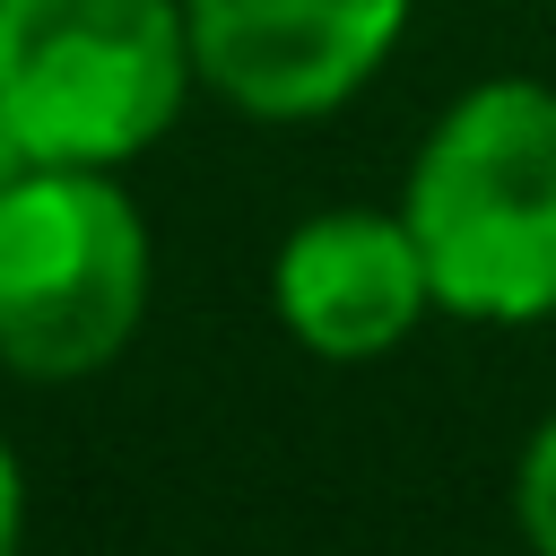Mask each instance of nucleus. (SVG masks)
<instances>
[{
    "label": "nucleus",
    "instance_id": "0eeeda50",
    "mask_svg": "<svg viewBox=\"0 0 556 556\" xmlns=\"http://www.w3.org/2000/svg\"><path fill=\"white\" fill-rule=\"evenodd\" d=\"M0 556H26V460L0 434Z\"/></svg>",
    "mask_w": 556,
    "mask_h": 556
},
{
    "label": "nucleus",
    "instance_id": "f257e3e1",
    "mask_svg": "<svg viewBox=\"0 0 556 556\" xmlns=\"http://www.w3.org/2000/svg\"><path fill=\"white\" fill-rule=\"evenodd\" d=\"M400 217L434 313L478 330L556 321V78L495 70L460 87L400 174Z\"/></svg>",
    "mask_w": 556,
    "mask_h": 556
},
{
    "label": "nucleus",
    "instance_id": "6e6552de",
    "mask_svg": "<svg viewBox=\"0 0 556 556\" xmlns=\"http://www.w3.org/2000/svg\"><path fill=\"white\" fill-rule=\"evenodd\" d=\"M26 165H35V156H26V139H17V130H9V113H0V191H9Z\"/></svg>",
    "mask_w": 556,
    "mask_h": 556
},
{
    "label": "nucleus",
    "instance_id": "423d86ee",
    "mask_svg": "<svg viewBox=\"0 0 556 556\" xmlns=\"http://www.w3.org/2000/svg\"><path fill=\"white\" fill-rule=\"evenodd\" d=\"M513 530L530 556H556V408L530 426V443L513 460Z\"/></svg>",
    "mask_w": 556,
    "mask_h": 556
},
{
    "label": "nucleus",
    "instance_id": "39448f33",
    "mask_svg": "<svg viewBox=\"0 0 556 556\" xmlns=\"http://www.w3.org/2000/svg\"><path fill=\"white\" fill-rule=\"evenodd\" d=\"M269 313L321 365H382L391 348H408L434 313V278L400 200H330L295 217L269 252Z\"/></svg>",
    "mask_w": 556,
    "mask_h": 556
},
{
    "label": "nucleus",
    "instance_id": "20e7f679",
    "mask_svg": "<svg viewBox=\"0 0 556 556\" xmlns=\"http://www.w3.org/2000/svg\"><path fill=\"white\" fill-rule=\"evenodd\" d=\"M417 0H182L200 87L243 122H321L374 87Z\"/></svg>",
    "mask_w": 556,
    "mask_h": 556
},
{
    "label": "nucleus",
    "instance_id": "f03ea898",
    "mask_svg": "<svg viewBox=\"0 0 556 556\" xmlns=\"http://www.w3.org/2000/svg\"><path fill=\"white\" fill-rule=\"evenodd\" d=\"M156 243L113 165H26L0 191V365L87 382L148 321Z\"/></svg>",
    "mask_w": 556,
    "mask_h": 556
},
{
    "label": "nucleus",
    "instance_id": "7ed1b4c3",
    "mask_svg": "<svg viewBox=\"0 0 556 556\" xmlns=\"http://www.w3.org/2000/svg\"><path fill=\"white\" fill-rule=\"evenodd\" d=\"M182 0H0V113L35 165H130L191 104Z\"/></svg>",
    "mask_w": 556,
    "mask_h": 556
}]
</instances>
